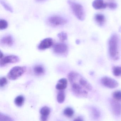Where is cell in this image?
<instances>
[{"instance_id": "cell-21", "label": "cell", "mask_w": 121, "mask_h": 121, "mask_svg": "<svg viewBox=\"0 0 121 121\" xmlns=\"http://www.w3.org/2000/svg\"><path fill=\"white\" fill-rule=\"evenodd\" d=\"M113 73L116 76H119L121 75V66H115L113 68Z\"/></svg>"}, {"instance_id": "cell-7", "label": "cell", "mask_w": 121, "mask_h": 121, "mask_svg": "<svg viewBox=\"0 0 121 121\" xmlns=\"http://www.w3.org/2000/svg\"><path fill=\"white\" fill-rule=\"evenodd\" d=\"M19 61V58L17 56L13 55H9L0 59V65L1 67H3L8 63H15Z\"/></svg>"}, {"instance_id": "cell-16", "label": "cell", "mask_w": 121, "mask_h": 121, "mask_svg": "<svg viewBox=\"0 0 121 121\" xmlns=\"http://www.w3.org/2000/svg\"><path fill=\"white\" fill-rule=\"evenodd\" d=\"M24 102V98L23 96L20 95L16 97L14 100L15 104L18 107L22 106Z\"/></svg>"}, {"instance_id": "cell-5", "label": "cell", "mask_w": 121, "mask_h": 121, "mask_svg": "<svg viewBox=\"0 0 121 121\" xmlns=\"http://www.w3.org/2000/svg\"><path fill=\"white\" fill-rule=\"evenodd\" d=\"M47 23L52 27H57L65 25L67 22V21L64 17L54 16L48 18L47 20Z\"/></svg>"}, {"instance_id": "cell-29", "label": "cell", "mask_w": 121, "mask_h": 121, "mask_svg": "<svg viewBox=\"0 0 121 121\" xmlns=\"http://www.w3.org/2000/svg\"><path fill=\"white\" fill-rule=\"evenodd\" d=\"M48 118V117H47L41 116V117H40V119L42 121H47V120Z\"/></svg>"}, {"instance_id": "cell-23", "label": "cell", "mask_w": 121, "mask_h": 121, "mask_svg": "<svg viewBox=\"0 0 121 121\" xmlns=\"http://www.w3.org/2000/svg\"><path fill=\"white\" fill-rule=\"evenodd\" d=\"M58 37L61 41L64 42L67 39V34L65 32H61L58 35Z\"/></svg>"}, {"instance_id": "cell-32", "label": "cell", "mask_w": 121, "mask_h": 121, "mask_svg": "<svg viewBox=\"0 0 121 121\" xmlns=\"http://www.w3.org/2000/svg\"><path fill=\"white\" fill-rule=\"evenodd\" d=\"M36 0L37 2H40V1H43L45 0Z\"/></svg>"}, {"instance_id": "cell-27", "label": "cell", "mask_w": 121, "mask_h": 121, "mask_svg": "<svg viewBox=\"0 0 121 121\" xmlns=\"http://www.w3.org/2000/svg\"><path fill=\"white\" fill-rule=\"evenodd\" d=\"M92 114H93V116L95 118H97L100 116V113L99 112V111H97L96 109H94L92 110Z\"/></svg>"}, {"instance_id": "cell-22", "label": "cell", "mask_w": 121, "mask_h": 121, "mask_svg": "<svg viewBox=\"0 0 121 121\" xmlns=\"http://www.w3.org/2000/svg\"><path fill=\"white\" fill-rule=\"evenodd\" d=\"M0 121H13V118L4 114L0 113Z\"/></svg>"}, {"instance_id": "cell-12", "label": "cell", "mask_w": 121, "mask_h": 121, "mask_svg": "<svg viewBox=\"0 0 121 121\" xmlns=\"http://www.w3.org/2000/svg\"><path fill=\"white\" fill-rule=\"evenodd\" d=\"M93 7L96 9L105 8L107 6V4L104 2L103 0H94L92 3Z\"/></svg>"}, {"instance_id": "cell-6", "label": "cell", "mask_w": 121, "mask_h": 121, "mask_svg": "<svg viewBox=\"0 0 121 121\" xmlns=\"http://www.w3.org/2000/svg\"><path fill=\"white\" fill-rule=\"evenodd\" d=\"M101 82L104 86L110 89H114L118 86L117 81L108 77H105L102 78Z\"/></svg>"}, {"instance_id": "cell-31", "label": "cell", "mask_w": 121, "mask_h": 121, "mask_svg": "<svg viewBox=\"0 0 121 121\" xmlns=\"http://www.w3.org/2000/svg\"><path fill=\"white\" fill-rule=\"evenodd\" d=\"M0 59H1L3 57V53H2L1 52H0Z\"/></svg>"}, {"instance_id": "cell-30", "label": "cell", "mask_w": 121, "mask_h": 121, "mask_svg": "<svg viewBox=\"0 0 121 121\" xmlns=\"http://www.w3.org/2000/svg\"><path fill=\"white\" fill-rule=\"evenodd\" d=\"M74 121H83V119L80 118V117H79L78 118H76L74 119Z\"/></svg>"}, {"instance_id": "cell-24", "label": "cell", "mask_w": 121, "mask_h": 121, "mask_svg": "<svg viewBox=\"0 0 121 121\" xmlns=\"http://www.w3.org/2000/svg\"><path fill=\"white\" fill-rule=\"evenodd\" d=\"M0 3L2 5L6 10L11 12V13L13 12V9L8 4L6 3L5 1L2 0H0Z\"/></svg>"}, {"instance_id": "cell-26", "label": "cell", "mask_w": 121, "mask_h": 121, "mask_svg": "<svg viewBox=\"0 0 121 121\" xmlns=\"http://www.w3.org/2000/svg\"><path fill=\"white\" fill-rule=\"evenodd\" d=\"M7 79L4 77H2L0 79V87H3L7 84Z\"/></svg>"}, {"instance_id": "cell-4", "label": "cell", "mask_w": 121, "mask_h": 121, "mask_svg": "<svg viewBox=\"0 0 121 121\" xmlns=\"http://www.w3.org/2000/svg\"><path fill=\"white\" fill-rule=\"evenodd\" d=\"M26 70V68L25 67H13L8 73L7 77L9 79L15 80L21 77L25 72Z\"/></svg>"}, {"instance_id": "cell-17", "label": "cell", "mask_w": 121, "mask_h": 121, "mask_svg": "<svg viewBox=\"0 0 121 121\" xmlns=\"http://www.w3.org/2000/svg\"><path fill=\"white\" fill-rule=\"evenodd\" d=\"M95 20L100 25H103L105 21V18L102 14H98L95 17Z\"/></svg>"}, {"instance_id": "cell-13", "label": "cell", "mask_w": 121, "mask_h": 121, "mask_svg": "<svg viewBox=\"0 0 121 121\" xmlns=\"http://www.w3.org/2000/svg\"><path fill=\"white\" fill-rule=\"evenodd\" d=\"M67 80L65 78H62L58 81L55 87L58 90H63L67 88Z\"/></svg>"}, {"instance_id": "cell-3", "label": "cell", "mask_w": 121, "mask_h": 121, "mask_svg": "<svg viewBox=\"0 0 121 121\" xmlns=\"http://www.w3.org/2000/svg\"><path fill=\"white\" fill-rule=\"evenodd\" d=\"M68 3L76 17L80 20H84L85 18V14L82 6L71 0H68Z\"/></svg>"}, {"instance_id": "cell-8", "label": "cell", "mask_w": 121, "mask_h": 121, "mask_svg": "<svg viewBox=\"0 0 121 121\" xmlns=\"http://www.w3.org/2000/svg\"><path fill=\"white\" fill-rule=\"evenodd\" d=\"M68 50L67 46L63 43H57L53 48V52L57 54L62 55L65 54Z\"/></svg>"}, {"instance_id": "cell-11", "label": "cell", "mask_w": 121, "mask_h": 121, "mask_svg": "<svg viewBox=\"0 0 121 121\" xmlns=\"http://www.w3.org/2000/svg\"><path fill=\"white\" fill-rule=\"evenodd\" d=\"M0 43L4 45L11 47L13 44V37L10 35H7L1 38Z\"/></svg>"}, {"instance_id": "cell-19", "label": "cell", "mask_w": 121, "mask_h": 121, "mask_svg": "<svg viewBox=\"0 0 121 121\" xmlns=\"http://www.w3.org/2000/svg\"><path fill=\"white\" fill-rule=\"evenodd\" d=\"M74 110L72 108L70 107H67L64 109V114L65 116L69 118H71L74 115Z\"/></svg>"}, {"instance_id": "cell-9", "label": "cell", "mask_w": 121, "mask_h": 121, "mask_svg": "<svg viewBox=\"0 0 121 121\" xmlns=\"http://www.w3.org/2000/svg\"><path fill=\"white\" fill-rule=\"evenodd\" d=\"M53 44V40L52 38H45L40 43L38 46V49L40 50H45L50 48Z\"/></svg>"}, {"instance_id": "cell-10", "label": "cell", "mask_w": 121, "mask_h": 121, "mask_svg": "<svg viewBox=\"0 0 121 121\" xmlns=\"http://www.w3.org/2000/svg\"><path fill=\"white\" fill-rule=\"evenodd\" d=\"M111 105L113 113L116 116L121 114V104L119 102L115 100L111 101Z\"/></svg>"}, {"instance_id": "cell-2", "label": "cell", "mask_w": 121, "mask_h": 121, "mask_svg": "<svg viewBox=\"0 0 121 121\" xmlns=\"http://www.w3.org/2000/svg\"><path fill=\"white\" fill-rule=\"evenodd\" d=\"M108 46L110 57L113 60H117L119 58L118 38L117 35H113L110 38Z\"/></svg>"}, {"instance_id": "cell-20", "label": "cell", "mask_w": 121, "mask_h": 121, "mask_svg": "<svg viewBox=\"0 0 121 121\" xmlns=\"http://www.w3.org/2000/svg\"><path fill=\"white\" fill-rule=\"evenodd\" d=\"M113 97L114 100L117 101L121 102V91H117L113 92Z\"/></svg>"}, {"instance_id": "cell-1", "label": "cell", "mask_w": 121, "mask_h": 121, "mask_svg": "<svg viewBox=\"0 0 121 121\" xmlns=\"http://www.w3.org/2000/svg\"><path fill=\"white\" fill-rule=\"evenodd\" d=\"M67 77L73 93L80 97H86L88 91L92 90V86L90 82L76 72H70Z\"/></svg>"}, {"instance_id": "cell-28", "label": "cell", "mask_w": 121, "mask_h": 121, "mask_svg": "<svg viewBox=\"0 0 121 121\" xmlns=\"http://www.w3.org/2000/svg\"><path fill=\"white\" fill-rule=\"evenodd\" d=\"M107 6L111 9H115L117 8V5L115 3H111L107 4Z\"/></svg>"}, {"instance_id": "cell-18", "label": "cell", "mask_w": 121, "mask_h": 121, "mask_svg": "<svg viewBox=\"0 0 121 121\" xmlns=\"http://www.w3.org/2000/svg\"><path fill=\"white\" fill-rule=\"evenodd\" d=\"M40 112L41 116L48 117V116L50 113V109L48 107H43L40 109Z\"/></svg>"}, {"instance_id": "cell-25", "label": "cell", "mask_w": 121, "mask_h": 121, "mask_svg": "<svg viewBox=\"0 0 121 121\" xmlns=\"http://www.w3.org/2000/svg\"><path fill=\"white\" fill-rule=\"evenodd\" d=\"M8 27V23L6 21L1 19L0 20V30H1L6 29Z\"/></svg>"}, {"instance_id": "cell-15", "label": "cell", "mask_w": 121, "mask_h": 121, "mask_svg": "<svg viewBox=\"0 0 121 121\" xmlns=\"http://www.w3.org/2000/svg\"><path fill=\"white\" fill-rule=\"evenodd\" d=\"M65 93L63 90H60L58 94L57 100L59 104H62L65 99Z\"/></svg>"}, {"instance_id": "cell-14", "label": "cell", "mask_w": 121, "mask_h": 121, "mask_svg": "<svg viewBox=\"0 0 121 121\" xmlns=\"http://www.w3.org/2000/svg\"><path fill=\"white\" fill-rule=\"evenodd\" d=\"M33 72L36 75L40 76L44 74L45 70L42 65H37L33 68Z\"/></svg>"}]
</instances>
